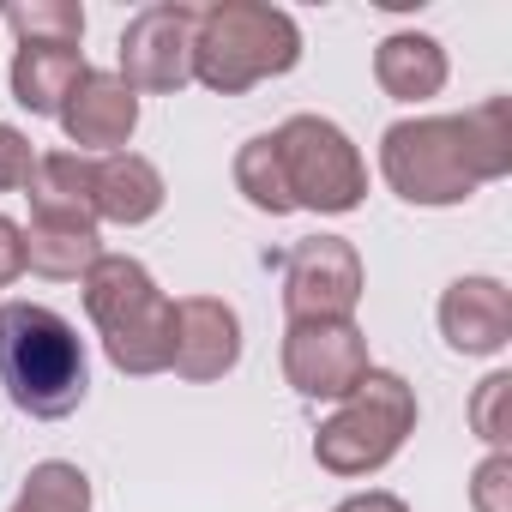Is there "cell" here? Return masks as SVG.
<instances>
[{
  "label": "cell",
  "instance_id": "obj_1",
  "mask_svg": "<svg viewBox=\"0 0 512 512\" xmlns=\"http://www.w3.org/2000/svg\"><path fill=\"white\" fill-rule=\"evenodd\" d=\"M0 386L37 422L73 416L91 392V362L73 320L43 302H0Z\"/></svg>",
  "mask_w": 512,
  "mask_h": 512
},
{
  "label": "cell",
  "instance_id": "obj_2",
  "mask_svg": "<svg viewBox=\"0 0 512 512\" xmlns=\"http://www.w3.org/2000/svg\"><path fill=\"white\" fill-rule=\"evenodd\" d=\"M302 61V25L266 0H217L193 25V79L217 97H241L266 79H284Z\"/></svg>",
  "mask_w": 512,
  "mask_h": 512
},
{
  "label": "cell",
  "instance_id": "obj_3",
  "mask_svg": "<svg viewBox=\"0 0 512 512\" xmlns=\"http://www.w3.org/2000/svg\"><path fill=\"white\" fill-rule=\"evenodd\" d=\"M85 284V314L103 338V356L115 362V374L151 380L169 374L175 356V302L157 290V278L127 260V253H103V260L79 278Z\"/></svg>",
  "mask_w": 512,
  "mask_h": 512
},
{
  "label": "cell",
  "instance_id": "obj_4",
  "mask_svg": "<svg viewBox=\"0 0 512 512\" xmlns=\"http://www.w3.org/2000/svg\"><path fill=\"white\" fill-rule=\"evenodd\" d=\"M410 428H416V386L392 368H368L356 380V392L338 398V410L320 422L314 464L326 476H344V482L374 476L404 452Z\"/></svg>",
  "mask_w": 512,
  "mask_h": 512
},
{
  "label": "cell",
  "instance_id": "obj_5",
  "mask_svg": "<svg viewBox=\"0 0 512 512\" xmlns=\"http://www.w3.org/2000/svg\"><path fill=\"white\" fill-rule=\"evenodd\" d=\"M380 175L404 205L440 211L476 193V175L458 145V115H410L380 133Z\"/></svg>",
  "mask_w": 512,
  "mask_h": 512
},
{
  "label": "cell",
  "instance_id": "obj_6",
  "mask_svg": "<svg viewBox=\"0 0 512 512\" xmlns=\"http://www.w3.org/2000/svg\"><path fill=\"white\" fill-rule=\"evenodd\" d=\"M278 163L290 181V205L296 211H320V217H344L362 205L368 193V163L350 145V133L326 115H290L278 133Z\"/></svg>",
  "mask_w": 512,
  "mask_h": 512
},
{
  "label": "cell",
  "instance_id": "obj_7",
  "mask_svg": "<svg viewBox=\"0 0 512 512\" xmlns=\"http://www.w3.org/2000/svg\"><path fill=\"white\" fill-rule=\"evenodd\" d=\"M193 25H199V7L187 0H157V7L133 13L127 31H121V79L127 91H151V97H175L187 79H193Z\"/></svg>",
  "mask_w": 512,
  "mask_h": 512
},
{
  "label": "cell",
  "instance_id": "obj_8",
  "mask_svg": "<svg viewBox=\"0 0 512 512\" xmlns=\"http://www.w3.org/2000/svg\"><path fill=\"white\" fill-rule=\"evenodd\" d=\"M362 302V253L344 235H308L284 260V314L302 320H356Z\"/></svg>",
  "mask_w": 512,
  "mask_h": 512
},
{
  "label": "cell",
  "instance_id": "obj_9",
  "mask_svg": "<svg viewBox=\"0 0 512 512\" xmlns=\"http://www.w3.org/2000/svg\"><path fill=\"white\" fill-rule=\"evenodd\" d=\"M368 338L356 320H302L284 332V380L308 404H338L368 374Z\"/></svg>",
  "mask_w": 512,
  "mask_h": 512
},
{
  "label": "cell",
  "instance_id": "obj_10",
  "mask_svg": "<svg viewBox=\"0 0 512 512\" xmlns=\"http://www.w3.org/2000/svg\"><path fill=\"white\" fill-rule=\"evenodd\" d=\"M55 121H61V133H67L73 151H85V157H115V151L133 139V127H139V97L127 91L121 73L85 67V79L67 91V103H61Z\"/></svg>",
  "mask_w": 512,
  "mask_h": 512
},
{
  "label": "cell",
  "instance_id": "obj_11",
  "mask_svg": "<svg viewBox=\"0 0 512 512\" xmlns=\"http://www.w3.org/2000/svg\"><path fill=\"white\" fill-rule=\"evenodd\" d=\"M241 362V314L223 296H181L175 302V356L169 368L193 386L223 380Z\"/></svg>",
  "mask_w": 512,
  "mask_h": 512
},
{
  "label": "cell",
  "instance_id": "obj_12",
  "mask_svg": "<svg viewBox=\"0 0 512 512\" xmlns=\"http://www.w3.org/2000/svg\"><path fill=\"white\" fill-rule=\"evenodd\" d=\"M440 338L458 356H500L512 344V290L500 278H452L440 296Z\"/></svg>",
  "mask_w": 512,
  "mask_h": 512
},
{
  "label": "cell",
  "instance_id": "obj_13",
  "mask_svg": "<svg viewBox=\"0 0 512 512\" xmlns=\"http://www.w3.org/2000/svg\"><path fill=\"white\" fill-rule=\"evenodd\" d=\"M374 79L392 103H428L446 91V49L428 31H392L374 49Z\"/></svg>",
  "mask_w": 512,
  "mask_h": 512
},
{
  "label": "cell",
  "instance_id": "obj_14",
  "mask_svg": "<svg viewBox=\"0 0 512 512\" xmlns=\"http://www.w3.org/2000/svg\"><path fill=\"white\" fill-rule=\"evenodd\" d=\"M85 79V49L79 43H19L13 55V103L31 109V115H61L67 91Z\"/></svg>",
  "mask_w": 512,
  "mask_h": 512
},
{
  "label": "cell",
  "instance_id": "obj_15",
  "mask_svg": "<svg viewBox=\"0 0 512 512\" xmlns=\"http://www.w3.org/2000/svg\"><path fill=\"white\" fill-rule=\"evenodd\" d=\"M163 169L139 151L97 157V223H151L163 211Z\"/></svg>",
  "mask_w": 512,
  "mask_h": 512
},
{
  "label": "cell",
  "instance_id": "obj_16",
  "mask_svg": "<svg viewBox=\"0 0 512 512\" xmlns=\"http://www.w3.org/2000/svg\"><path fill=\"white\" fill-rule=\"evenodd\" d=\"M97 260H103L97 223L31 217V229H25V272H37V278H49V284H79Z\"/></svg>",
  "mask_w": 512,
  "mask_h": 512
},
{
  "label": "cell",
  "instance_id": "obj_17",
  "mask_svg": "<svg viewBox=\"0 0 512 512\" xmlns=\"http://www.w3.org/2000/svg\"><path fill=\"white\" fill-rule=\"evenodd\" d=\"M31 217H73V223H97V157L85 151H49L37 157V175L25 187Z\"/></svg>",
  "mask_w": 512,
  "mask_h": 512
},
{
  "label": "cell",
  "instance_id": "obj_18",
  "mask_svg": "<svg viewBox=\"0 0 512 512\" xmlns=\"http://www.w3.org/2000/svg\"><path fill=\"white\" fill-rule=\"evenodd\" d=\"M458 145H464V163H470L476 187L506 181L512 175V103L482 97L476 109H464L458 115Z\"/></svg>",
  "mask_w": 512,
  "mask_h": 512
},
{
  "label": "cell",
  "instance_id": "obj_19",
  "mask_svg": "<svg viewBox=\"0 0 512 512\" xmlns=\"http://www.w3.org/2000/svg\"><path fill=\"white\" fill-rule=\"evenodd\" d=\"M235 193L266 211V217H290V181H284V163H278V139L272 133H253L241 151H235Z\"/></svg>",
  "mask_w": 512,
  "mask_h": 512
},
{
  "label": "cell",
  "instance_id": "obj_20",
  "mask_svg": "<svg viewBox=\"0 0 512 512\" xmlns=\"http://www.w3.org/2000/svg\"><path fill=\"white\" fill-rule=\"evenodd\" d=\"M7 512H91V476L67 458H43V464H31V476Z\"/></svg>",
  "mask_w": 512,
  "mask_h": 512
},
{
  "label": "cell",
  "instance_id": "obj_21",
  "mask_svg": "<svg viewBox=\"0 0 512 512\" xmlns=\"http://www.w3.org/2000/svg\"><path fill=\"white\" fill-rule=\"evenodd\" d=\"M0 25H13L19 43H79L85 37V7L79 0H13Z\"/></svg>",
  "mask_w": 512,
  "mask_h": 512
},
{
  "label": "cell",
  "instance_id": "obj_22",
  "mask_svg": "<svg viewBox=\"0 0 512 512\" xmlns=\"http://www.w3.org/2000/svg\"><path fill=\"white\" fill-rule=\"evenodd\" d=\"M470 428H476L494 452H506V440H512V374H506V368L476 386V398H470Z\"/></svg>",
  "mask_w": 512,
  "mask_h": 512
},
{
  "label": "cell",
  "instance_id": "obj_23",
  "mask_svg": "<svg viewBox=\"0 0 512 512\" xmlns=\"http://www.w3.org/2000/svg\"><path fill=\"white\" fill-rule=\"evenodd\" d=\"M470 506L476 512H512V452H488L470 476Z\"/></svg>",
  "mask_w": 512,
  "mask_h": 512
},
{
  "label": "cell",
  "instance_id": "obj_24",
  "mask_svg": "<svg viewBox=\"0 0 512 512\" xmlns=\"http://www.w3.org/2000/svg\"><path fill=\"white\" fill-rule=\"evenodd\" d=\"M37 175V145L13 121H0V193H25Z\"/></svg>",
  "mask_w": 512,
  "mask_h": 512
},
{
  "label": "cell",
  "instance_id": "obj_25",
  "mask_svg": "<svg viewBox=\"0 0 512 512\" xmlns=\"http://www.w3.org/2000/svg\"><path fill=\"white\" fill-rule=\"evenodd\" d=\"M25 278V223H13L0 211V290Z\"/></svg>",
  "mask_w": 512,
  "mask_h": 512
},
{
  "label": "cell",
  "instance_id": "obj_26",
  "mask_svg": "<svg viewBox=\"0 0 512 512\" xmlns=\"http://www.w3.org/2000/svg\"><path fill=\"white\" fill-rule=\"evenodd\" d=\"M338 512H410L398 494H386V488H368V494H350Z\"/></svg>",
  "mask_w": 512,
  "mask_h": 512
}]
</instances>
